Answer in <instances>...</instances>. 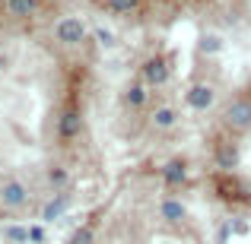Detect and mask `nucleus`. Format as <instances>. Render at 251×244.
<instances>
[{"instance_id":"nucleus-1","label":"nucleus","mask_w":251,"mask_h":244,"mask_svg":"<svg viewBox=\"0 0 251 244\" xmlns=\"http://www.w3.org/2000/svg\"><path fill=\"white\" fill-rule=\"evenodd\" d=\"M83 35H86V25L80 22V19H64V22L57 25V38H61V42H67V44L83 42Z\"/></svg>"},{"instance_id":"nucleus-2","label":"nucleus","mask_w":251,"mask_h":244,"mask_svg":"<svg viewBox=\"0 0 251 244\" xmlns=\"http://www.w3.org/2000/svg\"><path fill=\"white\" fill-rule=\"evenodd\" d=\"M229 124H232V127H248L251 124V105L248 102H235L232 108H229Z\"/></svg>"},{"instance_id":"nucleus-3","label":"nucleus","mask_w":251,"mask_h":244,"mask_svg":"<svg viewBox=\"0 0 251 244\" xmlns=\"http://www.w3.org/2000/svg\"><path fill=\"white\" fill-rule=\"evenodd\" d=\"M166 73H169V70H166V64H162V61H150L147 67H143L147 83H162V80H166Z\"/></svg>"},{"instance_id":"nucleus-4","label":"nucleus","mask_w":251,"mask_h":244,"mask_svg":"<svg viewBox=\"0 0 251 244\" xmlns=\"http://www.w3.org/2000/svg\"><path fill=\"white\" fill-rule=\"evenodd\" d=\"M188 102L194 105V108H207L210 102H213V92L207 89V86H197V89H191V95H188Z\"/></svg>"},{"instance_id":"nucleus-5","label":"nucleus","mask_w":251,"mask_h":244,"mask_svg":"<svg viewBox=\"0 0 251 244\" xmlns=\"http://www.w3.org/2000/svg\"><path fill=\"white\" fill-rule=\"evenodd\" d=\"M6 6H10V13H16V16H29V13L35 10V0H6Z\"/></svg>"},{"instance_id":"nucleus-6","label":"nucleus","mask_w":251,"mask_h":244,"mask_svg":"<svg viewBox=\"0 0 251 244\" xmlns=\"http://www.w3.org/2000/svg\"><path fill=\"white\" fill-rule=\"evenodd\" d=\"M3 200L13 203V206L23 203V187H19V184H6V187H3Z\"/></svg>"},{"instance_id":"nucleus-7","label":"nucleus","mask_w":251,"mask_h":244,"mask_svg":"<svg viewBox=\"0 0 251 244\" xmlns=\"http://www.w3.org/2000/svg\"><path fill=\"white\" fill-rule=\"evenodd\" d=\"M76 124H80V121H76V114H74V111H67V114H64V121H61V133L64 136H74L76 133Z\"/></svg>"},{"instance_id":"nucleus-8","label":"nucleus","mask_w":251,"mask_h":244,"mask_svg":"<svg viewBox=\"0 0 251 244\" xmlns=\"http://www.w3.org/2000/svg\"><path fill=\"white\" fill-rule=\"evenodd\" d=\"M108 10H118V13H127V10H134L137 6V0H102Z\"/></svg>"},{"instance_id":"nucleus-9","label":"nucleus","mask_w":251,"mask_h":244,"mask_svg":"<svg viewBox=\"0 0 251 244\" xmlns=\"http://www.w3.org/2000/svg\"><path fill=\"white\" fill-rule=\"evenodd\" d=\"M216 48H220V38H216V35L203 38V51H216Z\"/></svg>"},{"instance_id":"nucleus-10","label":"nucleus","mask_w":251,"mask_h":244,"mask_svg":"<svg viewBox=\"0 0 251 244\" xmlns=\"http://www.w3.org/2000/svg\"><path fill=\"white\" fill-rule=\"evenodd\" d=\"M156 121H159L162 127H166V124H172V111H169V108H162L159 114H156Z\"/></svg>"},{"instance_id":"nucleus-11","label":"nucleus","mask_w":251,"mask_h":244,"mask_svg":"<svg viewBox=\"0 0 251 244\" xmlns=\"http://www.w3.org/2000/svg\"><path fill=\"white\" fill-rule=\"evenodd\" d=\"M127 98H130L134 105H140V102H143V89H130V95H127Z\"/></svg>"},{"instance_id":"nucleus-12","label":"nucleus","mask_w":251,"mask_h":244,"mask_svg":"<svg viewBox=\"0 0 251 244\" xmlns=\"http://www.w3.org/2000/svg\"><path fill=\"white\" fill-rule=\"evenodd\" d=\"M99 42H102V44H111V35L105 29H99Z\"/></svg>"}]
</instances>
